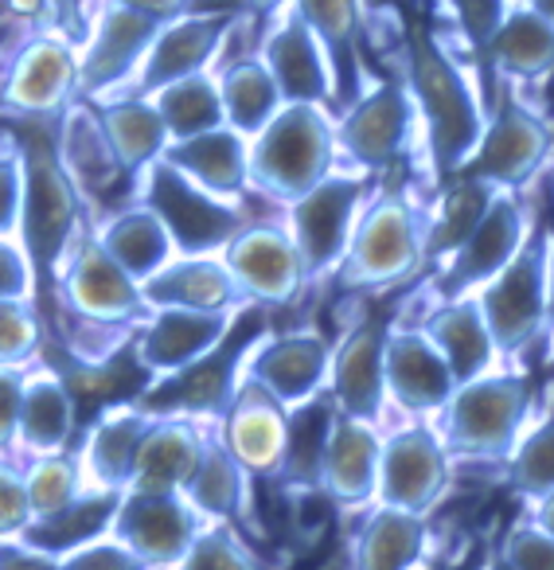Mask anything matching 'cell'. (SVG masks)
Wrapping results in <instances>:
<instances>
[{
	"label": "cell",
	"instance_id": "cell-1",
	"mask_svg": "<svg viewBox=\"0 0 554 570\" xmlns=\"http://www.w3.org/2000/svg\"><path fill=\"white\" fill-rule=\"evenodd\" d=\"M403 82L414 98L418 126L426 129L434 176L437 184H445L465 168L484 134L488 110L481 102V90L465 75V67L445 51L434 28L418 17L403 20Z\"/></svg>",
	"mask_w": 554,
	"mask_h": 570
},
{
	"label": "cell",
	"instance_id": "cell-2",
	"mask_svg": "<svg viewBox=\"0 0 554 570\" xmlns=\"http://www.w3.org/2000/svg\"><path fill=\"white\" fill-rule=\"evenodd\" d=\"M20 149H24V207H20L17 238L32 262L36 309L43 317V336L56 341V294L59 277L79 246L75 238H79L82 199L67 168L59 165L56 141L36 134L24 137Z\"/></svg>",
	"mask_w": 554,
	"mask_h": 570
},
{
	"label": "cell",
	"instance_id": "cell-3",
	"mask_svg": "<svg viewBox=\"0 0 554 570\" xmlns=\"http://www.w3.org/2000/svg\"><path fill=\"white\" fill-rule=\"evenodd\" d=\"M336 118L328 106L289 102L250 137V188L274 204H294L336 173Z\"/></svg>",
	"mask_w": 554,
	"mask_h": 570
},
{
	"label": "cell",
	"instance_id": "cell-4",
	"mask_svg": "<svg viewBox=\"0 0 554 570\" xmlns=\"http://www.w3.org/2000/svg\"><path fill=\"white\" fill-rule=\"evenodd\" d=\"M426 266V212L406 191H379L359 212L333 282L344 294H387Z\"/></svg>",
	"mask_w": 554,
	"mask_h": 570
},
{
	"label": "cell",
	"instance_id": "cell-5",
	"mask_svg": "<svg viewBox=\"0 0 554 570\" xmlns=\"http://www.w3.org/2000/svg\"><path fill=\"white\" fill-rule=\"evenodd\" d=\"M535 387L520 372H488L468 383H457L449 403L437 411V434H442L449 458L468 461H507L515 442L531 422Z\"/></svg>",
	"mask_w": 554,
	"mask_h": 570
},
{
	"label": "cell",
	"instance_id": "cell-6",
	"mask_svg": "<svg viewBox=\"0 0 554 570\" xmlns=\"http://www.w3.org/2000/svg\"><path fill=\"white\" fill-rule=\"evenodd\" d=\"M546 250L551 230L535 223L531 238L520 246L512 262L492 282L476 289V305L484 313L499 356H520L551 328V305H546Z\"/></svg>",
	"mask_w": 554,
	"mask_h": 570
},
{
	"label": "cell",
	"instance_id": "cell-7",
	"mask_svg": "<svg viewBox=\"0 0 554 570\" xmlns=\"http://www.w3.org/2000/svg\"><path fill=\"white\" fill-rule=\"evenodd\" d=\"M160 215V223L172 235L176 254H222V246L246 227V207L235 199H222L191 184L176 173L165 157L152 160L137 180V196Z\"/></svg>",
	"mask_w": 554,
	"mask_h": 570
},
{
	"label": "cell",
	"instance_id": "cell-8",
	"mask_svg": "<svg viewBox=\"0 0 554 570\" xmlns=\"http://www.w3.org/2000/svg\"><path fill=\"white\" fill-rule=\"evenodd\" d=\"M554 157V129L507 87L488 110L484 134L457 176L488 188H523Z\"/></svg>",
	"mask_w": 554,
	"mask_h": 570
},
{
	"label": "cell",
	"instance_id": "cell-9",
	"mask_svg": "<svg viewBox=\"0 0 554 570\" xmlns=\"http://www.w3.org/2000/svg\"><path fill=\"white\" fill-rule=\"evenodd\" d=\"M364 199H367V176L340 173L336 168L317 188H309L294 204H286V227L305 262L309 285L336 274V266H340L344 250L352 243L359 212H364Z\"/></svg>",
	"mask_w": 554,
	"mask_h": 570
},
{
	"label": "cell",
	"instance_id": "cell-10",
	"mask_svg": "<svg viewBox=\"0 0 554 570\" xmlns=\"http://www.w3.org/2000/svg\"><path fill=\"white\" fill-rule=\"evenodd\" d=\"M418 129L414 98L403 79L375 82L336 118V145L364 176H379L395 165Z\"/></svg>",
	"mask_w": 554,
	"mask_h": 570
},
{
	"label": "cell",
	"instance_id": "cell-11",
	"mask_svg": "<svg viewBox=\"0 0 554 570\" xmlns=\"http://www.w3.org/2000/svg\"><path fill=\"white\" fill-rule=\"evenodd\" d=\"M531 230H535V215H531L527 199H523V188H496V196L488 199L484 215L476 219L473 235L445 262L442 282H437L442 302L468 297L484 282H492L520 254V246L531 238Z\"/></svg>",
	"mask_w": 554,
	"mask_h": 570
},
{
	"label": "cell",
	"instance_id": "cell-12",
	"mask_svg": "<svg viewBox=\"0 0 554 570\" xmlns=\"http://www.w3.org/2000/svg\"><path fill=\"white\" fill-rule=\"evenodd\" d=\"M204 528L207 520L184 500V492L126 489L118 497L110 535L126 543L149 570H176Z\"/></svg>",
	"mask_w": 554,
	"mask_h": 570
},
{
	"label": "cell",
	"instance_id": "cell-13",
	"mask_svg": "<svg viewBox=\"0 0 554 570\" xmlns=\"http://www.w3.org/2000/svg\"><path fill=\"white\" fill-rule=\"evenodd\" d=\"M222 262L243 289L246 305H258V309L289 305L309 285L305 262L286 223L246 219V227L222 246Z\"/></svg>",
	"mask_w": 554,
	"mask_h": 570
},
{
	"label": "cell",
	"instance_id": "cell-14",
	"mask_svg": "<svg viewBox=\"0 0 554 570\" xmlns=\"http://www.w3.org/2000/svg\"><path fill=\"white\" fill-rule=\"evenodd\" d=\"M449 481H453V458L445 450L442 434L429 422H414V426H403L383 438L375 504L429 515L442 504Z\"/></svg>",
	"mask_w": 554,
	"mask_h": 570
},
{
	"label": "cell",
	"instance_id": "cell-15",
	"mask_svg": "<svg viewBox=\"0 0 554 570\" xmlns=\"http://www.w3.org/2000/svg\"><path fill=\"white\" fill-rule=\"evenodd\" d=\"M79 98V51L67 36L36 32L12 51L0 82V110L20 118H51Z\"/></svg>",
	"mask_w": 554,
	"mask_h": 570
},
{
	"label": "cell",
	"instance_id": "cell-16",
	"mask_svg": "<svg viewBox=\"0 0 554 570\" xmlns=\"http://www.w3.org/2000/svg\"><path fill=\"white\" fill-rule=\"evenodd\" d=\"M246 9H211V12H180V17L165 20L157 32V40L149 43L141 67L133 75V95L152 98L168 82H180L188 75L211 71L215 56L222 51V43L230 40L238 17Z\"/></svg>",
	"mask_w": 554,
	"mask_h": 570
},
{
	"label": "cell",
	"instance_id": "cell-17",
	"mask_svg": "<svg viewBox=\"0 0 554 570\" xmlns=\"http://www.w3.org/2000/svg\"><path fill=\"white\" fill-rule=\"evenodd\" d=\"M246 309H250V305H243V309H222V313L152 309L133 336L137 372L149 383H160V380H168V375L184 372V367H191L196 360H204L207 352L219 348Z\"/></svg>",
	"mask_w": 554,
	"mask_h": 570
},
{
	"label": "cell",
	"instance_id": "cell-18",
	"mask_svg": "<svg viewBox=\"0 0 554 570\" xmlns=\"http://www.w3.org/2000/svg\"><path fill=\"white\" fill-rule=\"evenodd\" d=\"M328 364H333V341L317 328L261 333L243 360V380L266 387L286 411H294L328 387Z\"/></svg>",
	"mask_w": 554,
	"mask_h": 570
},
{
	"label": "cell",
	"instance_id": "cell-19",
	"mask_svg": "<svg viewBox=\"0 0 554 570\" xmlns=\"http://www.w3.org/2000/svg\"><path fill=\"white\" fill-rule=\"evenodd\" d=\"M390 317H364L333 344V364H328V395L336 411L348 419L379 426L387 411V375H383V356H387Z\"/></svg>",
	"mask_w": 554,
	"mask_h": 570
},
{
	"label": "cell",
	"instance_id": "cell-20",
	"mask_svg": "<svg viewBox=\"0 0 554 570\" xmlns=\"http://www.w3.org/2000/svg\"><path fill=\"white\" fill-rule=\"evenodd\" d=\"M160 24L165 20L121 9V4H106L98 24L90 28L95 36L79 51V98L95 102L106 90L133 79L149 43L157 40Z\"/></svg>",
	"mask_w": 554,
	"mask_h": 570
},
{
	"label": "cell",
	"instance_id": "cell-21",
	"mask_svg": "<svg viewBox=\"0 0 554 570\" xmlns=\"http://www.w3.org/2000/svg\"><path fill=\"white\" fill-rule=\"evenodd\" d=\"M157 411L145 403H113L95 419L79 450L82 492H126Z\"/></svg>",
	"mask_w": 554,
	"mask_h": 570
},
{
	"label": "cell",
	"instance_id": "cell-22",
	"mask_svg": "<svg viewBox=\"0 0 554 570\" xmlns=\"http://www.w3.org/2000/svg\"><path fill=\"white\" fill-rule=\"evenodd\" d=\"M383 375H387V403H395L410 419H437V411L457 391L449 364L422 328L390 325Z\"/></svg>",
	"mask_w": 554,
	"mask_h": 570
},
{
	"label": "cell",
	"instance_id": "cell-23",
	"mask_svg": "<svg viewBox=\"0 0 554 570\" xmlns=\"http://www.w3.org/2000/svg\"><path fill=\"white\" fill-rule=\"evenodd\" d=\"M261 63L269 67L281 102H305V106H333L336 102V82L328 56L320 40L309 32L294 9L277 12L269 20V32L261 40Z\"/></svg>",
	"mask_w": 554,
	"mask_h": 570
},
{
	"label": "cell",
	"instance_id": "cell-24",
	"mask_svg": "<svg viewBox=\"0 0 554 570\" xmlns=\"http://www.w3.org/2000/svg\"><path fill=\"white\" fill-rule=\"evenodd\" d=\"M289 411L266 387L243 380L219 419V438L250 476H274L286 450Z\"/></svg>",
	"mask_w": 554,
	"mask_h": 570
},
{
	"label": "cell",
	"instance_id": "cell-25",
	"mask_svg": "<svg viewBox=\"0 0 554 570\" xmlns=\"http://www.w3.org/2000/svg\"><path fill=\"white\" fill-rule=\"evenodd\" d=\"M379 426L336 414V426L325 445V461H320V497H328L340 508H372L375 492H379Z\"/></svg>",
	"mask_w": 554,
	"mask_h": 570
},
{
	"label": "cell",
	"instance_id": "cell-26",
	"mask_svg": "<svg viewBox=\"0 0 554 570\" xmlns=\"http://www.w3.org/2000/svg\"><path fill=\"white\" fill-rule=\"evenodd\" d=\"M56 153L82 204H102V199L118 188V180H126L110 141H106L98 110L87 98H71V102L63 106V114H59Z\"/></svg>",
	"mask_w": 554,
	"mask_h": 570
},
{
	"label": "cell",
	"instance_id": "cell-27",
	"mask_svg": "<svg viewBox=\"0 0 554 570\" xmlns=\"http://www.w3.org/2000/svg\"><path fill=\"white\" fill-rule=\"evenodd\" d=\"M149 309H243L246 297L230 277L222 254H176L149 282H141Z\"/></svg>",
	"mask_w": 554,
	"mask_h": 570
},
{
	"label": "cell",
	"instance_id": "cell-28",
	"mask_svg": "<svg viewBox=\"0 0 554 570\" xmlns=\"http://www.w3.org/2000/svg\"><path fill=\"white\" fill-rule=\"evenodd\" d=\"M289 9L309 24L333 67L336 110L367 90L364 82V4L359 0H289Z\"/></svg>",
	"mask_w": 554,
	"mask_h": 570
},
{
	"label": "cell",
	"instance_id": "cell-29",
	"mask_svg": "<svg viewBox=\"0 0 554 570\" xmlns=\"http://www.w3.org/2000/svg\"><path fill=\"white\" fill-rule=\"evenodd\" d=\"M165 160L211 196L243 204V196L250 191V141L230 126L168 141Z\"/></svg>",
	"mask_w": 554,
	"mask_h": 570
},
{
	"label": "cell",
	"instance_id": "cell-30",
	"mask_svg": "<svg viewBox=\"0 0 554 570\" xmlns=\"http://www.w3.org/2000/svg\"><path fill=\"white\" fill-rule=\"evenodd\" d=\"M484 67L504 87H527V82L551 79L554 75V24L538 17L531 4L515 0L504 17L499 32L492 36L484 51Z\"/></svg>",
	"mask_w": 554,
	"mask_h": 570
},
{
	"label": "cell",
	"instance_id": "cell-31",
	"mask_svg": "<svg viewBox=\"0 0 554 570\" xmlns=\"http://www.w3.org/2000/svg\"><path fill=\"white\" fill-rule=\"evenodd\" d=\"M75 395L67 380L51 367L24 372V395H20V426L17 450L28 458H56L67 453L75 438Z\"/></svg>",
	"mask_w": 554,
	"mask_h": 570
},
{
	"label": "cell",
	"instance_id": "cell-32",
	"mask_svg": "<svg viewBox=\"0 0 554 570\" xmlns=\"http://www.w3.org/2000/svg\"><path fill=\"white\" fill-rule=\"evenodd\" d=\"M207 430L191 414H157L149 438L137 458L133 481L129 489H149V492H180L188 476L196 473L199 458H204Z\"/></svg>",
	"mask_w": 554,
	"mask_h": 570
},
{
	"label": "cell",
	"instance_id": "cell-33",
	"mask_svg": "<svg viewBox=\"0 0 554 570\" xmlns=\"http://www.w3.org/2000/svg\"><path fill=\"white\" fill-rule=\"evenodd\" d=\"M422 333H426L429 341H434V348L445 356V364H449L457 383L496 372L499 348H496V341H492L488 325H484V313L473 294L449 297V302L437 305L426 317V325H422Z\"/></svg>",
	"mask_w": 554,
	"mask_h": 570
},
{
	"label": "cell",
	"instance_id": "cell-34",
	"mask_svg": "<svg viewBox=\"0 0 554 570\" xmlns=\"http://www.w3.org/2000/svg\"><path fill=\"white\" fill-rule=\"evenodd\" d=\"M426 515L372 504L352 539V570H414L418 562H426Z\"/></svg>",
	"mask_w": 554,
	"mask_h": 570
},
{
	"label": "cell",
	"instance_id": "cell-35",
	"mask_svg": "<svg viewBox=\"0 0 554 570\" xmlns=\"http://www.w3.org/2000/svg\"><path fill=\"white\" fill-rule=\"evenodd\" d=\"M95 110L106 129V141H110L113 157H118L121 173H126V180L137 184L145 168L165 157L168 141H172L160 110L152 106V98H137V95L95 102Z\"/></svg>",
	"mask_w": 554,
	"mask_h": 570
},
{
	"label": "cell",
	"instance_id": "cell-36",
	"mask_svg": "<svg viewBox=\"0 0 554 570\" xmlns=\"http://www.w3.org/2000/svg\"><path fill=\"white\" fill-rule=\"evenodd\" d=\"M95 238L102 243V250L126 269L133 282H149L160 266L176 258V246L168 227L160 223V215L149 204L133 199L121 212H113L102 227L95 230Z\"/></svg>",
	"mask_w": 554,
	"mask_h": 570
},
{
	"label": "cell",
	"instance_id": "cell-37",
	"mask_svg": "<svg viewBox=\"0 0 554 570\" xmlns=\"http://www.w3.org/2000/svg\"><path fill=\"white\" fill-rule=\"evenodd\" d=\"M250 481L254 476L238 465L235 453L222 445L219 434H207L204 458H199L196 473L184 484V500L204 515L207 523H238L246 520L250 508Z\"/></svg>",
	"mask_w": 554,
	"mask_h": 570
},
{
	"label": "cell",
	"instance_id": "cell-38",
	"mask_svg": "<svg viewBox=\"0 0 554 570\" xmlns=\"http://www.w3.org/2000/svg\"><path fill=\"white\" fill-rule=\"evenodd\" d=\"M336 403L328 391L313 395L309 403L289 411L286 426V450H281V465H277V481L294 492H320V461H325L328 434L336 426Z\"/></svg>",
	"mask_w": 554,
	"mask_h": 570
},
{
	"label": "cell",
	"instance_id": "cell-39",
	"mask_svg": "<svg viewBox=\"0 0 554 570\" xmlns=\"http://www.w3.org/2000/svg\"><path fill=\"white\" fill-rule=\"evenodd\" d=\"M215 79H219L222 121H227L230 129H238L246 141H250L254 134H261V129L274 121V114L286 106L274 75H269V67L261 63V56L235 59V63L222 67Z\"/></svg>",
	"mask_w": 554,
	"mask_h": 570
},
{
	"label": "cell",
	"instance_id": "cell-40",
	"mask_svg": "<svg viewBox=\"0 0 554 570\" xmlns=\"http://www.w3.org/2000/svg\"><path fill=\"white\" fill-rule=\"evenodd\" d=\"M492 196H496V188H488V184L449 176L442 184L437 204L426 212V262H442L445 266L457 254V246L473 235L476 219L484 215Z\"/></svg>",
	"mask_w": 554,
	"mask_h": 570
},
{
	"label": "cell",
	"instance_id": "cell-41",
	"mask_svg": "<svg viewBox=\"0 0 554 570\" xmlns=\"http://www.w3.org/2000/svg\"><path fill=\"white\" fill-rule=\"evenodd\" d=\"M118 497L121 492H82V497H75L67 508H59L56 515L32 520L20 539L59 559V554L75 551V547L90 543V539L110 531L113 512H118Z\"/></svg>",
	"mask_w": 554,
	"mask_h": 570
},
{
	"label": "cell",
	"instance_id": "cell-42",
	"mask_svg": "<svg viewBox=\"0 0 554 570\" xmlns=\"http://www.w3.org/2000/svg\"><path fill=\"white\" fill-rule=\"evenodd\" d=\"M152 106L160 110L168 126V137L180 141V137L207 134L215 126H227L222 121V98H219V79L215 71L188 75L180 82H168L152 95Z\"/></svg>",
	"mask_w": 554,
	"mask_h": 570
},
{
	"label": "cell",
	"instance_id": "cell-43",
	"mask_svg": "<svg viewBox=\"0 0 554 570\" xmlns=\"http://www.w3.org/2000/svg\"><path fill=\"white\" fill-rule=\"evenodd\" d=\"M507 484L527 500L554 489V411L523 430L512 458H507Z\"/></svg>",
	"mask_w": 554,
	"mask_h": 570
},
{
	"label": "cell",
	"instance_id": "cell-44",
	"mask_svg": "<svg viewBox=\"0 0 554 570\" xmlns=\"http://www.w3.org/2000/svg\"><path fill=\"white\" fill-rule=\"evenodd\" d=\"M28 476V504H32V520L56 515L75 497H82V476L79 461L71 453H56V458H36L24 469Z\"/></svg>",
	"mask_w": 554,
	"mask_h": 570
},
{
	"label": "cell",
	"instance_id": "cell-45",
	"mask_svg": "<svg viewBox=\"0 0 554 570\" xmlns=\"http://www.w3.org/2000/svg\"><path fill=\"white\" fill-rule=\"evenodd\" d=\"M43 341V317L32 297L0 302V367H28Z\"/></svg>",
	"mask_w": 554,
	"mask_h": 570
},
{
	"label": "cell",
	"instance_id": "cell-46",
	"mask_svg": "<svg viewBox=\"0 0 554 570\" xmlns=\"http://www.w3.org/2000/svg\"><path fill=\"white\" fill-rule=\"evenodd\" d=\"M176 570H258V562L227 523H207Z\"/></svg>",
	"mask_w": 554,
	"mask_h": 570
},
{
	"label": "cell",
	"instance_id": "cell-47",
	"mask_svg": "<svg viewBox=\"0 0 554 570\" xmlns=\"http://www.w3.org/2000/svg\"><path fill=\"white\" fill-rule=\"evenodd\" d=\"M512 4L515 0H445V9H449L453 24L476 56V63H484V51H488L492 36L499 32L504 17L512 12Z\"/></svg>",
	"mask_w": 554,
	"mask_h": 570
},
{
	"label": "cell",
	"instance_id": "cell-48",
	"mask_svg": "<svg viewBox=\"0 0 554 570\" xmlns=\"http://www.w3.org/2000/svg\"><path fill=\"white\" fill-rule=\"evenodd\" d=\"M496 551L504 554L515 570H554V535L538 528L527 512L507 523Z\"/></svg>",
	"mask_w": 554,
	"mask_h": 570
},
{
	"label": "cell",
	"instance_id": "cell-49",
	"mask_svg": "<svg viewBox=\"0 0 554 570\" xmlns=\"http://www.w3.org/2000/svg\"><path fill=\"white\" fill-rule=\"evenodd\" d=\"M28 523H32L28 476L17 461L0 458V539H20Z\"/></svg>",
	"mask_w": 554,
	"mask_h": 570
},
{
	"label": "cell",
	"instance_id": "cell-50",
	"mask_svg": "<svg viewBox=\"0 0 554 570\" xmlns=\"http://www.w3.org/2000/svg\"><path fill=\"white\" fill-rule=\"evenodd\" d=\"M59 570H149V567H145L126 543H118V539L106 531V535L59 554Z\"/></svg>",
	"mask_w": 554,
	"mask_h": 570
},
{
	"label": "cell",
	"instance_id": "cell-51",
	"mask_svg": "<svg viewBox=\"0 0 554 570\" xmlns=\"http://www.w3.org/2000/svg\"><path fill=\"white\" fill-rule=\"evenodd\" d=\"M24 207V149L20 141L0 153V238H17Z\"/></svg>",
	"mask_w": 554,
	"mask_h": 570
},
{
	"label": "cell",
	"instance_id": "cell-52",
	"mask_svg": "<svg viewBox=\"0 0 554 570\" xmlns=\"http://www.w3.org/2000/svg\"><path fill=\"white\" fill-rule=\"evenodd\" d=\"M20 297L36 302L32 262H28L20 238H0V302H20Z\"/></svg>",
	"mask_w": 554,
	"mask_h": 570
},
{
	"label": "cell",
	"instance_id": "cell-53",
	"mask_svg": "<svg viewBox=\"0 0 554 570\" xmlns=\"http://www.w3.org/2000/svg\"><path fill=\"white\" fill-rule=\"evenodd\" d=\"M20 395H24V367H0V458L17 450Z\"/></svg>",
	"mask_w": 554,
	"mask_h": 570
},
{
	"label": "cell",
	"instance_id": "cell-54",
	"mask_svg": "<svg viewBox=\"0 0 554 570\" xmlns=\"http://www.w3.org/2000/svg\"><path fill=\"white\" fill-rule=\"evenodd\" d=\"M0 570H59V559L24 539H0Z\"/></svg>",
	"mask_w": 554,
	"mask_h": 570
},
{
	"label": "cell",
	"instance_id": "cell-55",
	"mask_svg": "<svg viewBox=\"0 0 554 570\" xmlns=\"http://www.w3.org/2000/svg\"><path fill=\"white\" fill-rule=\"evenodd\" d=\"M106 4H121V9L145 12V17H157V20H172L191 9V0H106Z\"/></svg>",
	"mask_w": 554,
	"mask_h": 570
},
{
	"label": "cell",
	"instance_id": "cell-56",
	"mask_svg": "<svg viewBox=\"0 0 554 570\" xmlns=\"http://www.w3.org/2000/svg\"><path fill=\"white\" fill-rule=\"evenodd\" d=\"M527 515L538 523V528L551 531V535H554V489H551V492H543V497H531Z\"/></svg>",
	"mask_w": 554,
	"mask_h": 570
},
{
	"label": "cell",
	"instance_id": "cell-57",
	"mask_svg": "<svg viewBox=\"0 0 554 570\" xmlns=\"http://www.w3.org/2000/svg\"><path fill=\"white\" fill-rule=\"evenodd\" d=\"M250 17H258V20H274L277 12H286L289 9V0H238Z\"/></svg>",
	"mask_w": 554,
	"mask_h": 570
},
{
	"label": "cell",
	"instance_id": "cell-58",
	"mask_svg": "<svg viewBox=\"0 0 554 570\" xmlns=\"http://www.w3.org/2000/svg\"><path fill=\"white\" fill-rule=\"evenodd\" d=\"M546 305H551V325H554V227H551V250H546Z\"/></svg>",
	"mask_w": 554,
	"mask_h": 570
},
{
	"label": "cell",
	"instance_id": "cell-59",
	"mask_svg": "<svg viewBox=\"0 0 554 570\" xmlns=\"http://www.w3.org/2000/svg\"><path fill=\"white\" fill-rule=\"evenodd\" d=\"M481 570H515V567H512V562L504 559V554L496 551V547H492L488 554H481Z\"/></svg>",
	"mask_w": 554,
	"mask_h": 570
},
{
	"label": "cell",
	"instance_id": "cell-60",
	"mask_svg": "<svg viewBox=\"0 0 554 570\" xmlns=\"http://www.w3.org/2000/svg\"><path fill=\"white\" fill-rule=\"evenodd\" d=\"M523 4H531V9H535L538 17H546L554 24V0H523Z\"/></svg>",
	"mask_w": 554,
	"mask_h": 570
},
{
	"label": "cell",
	"instance_id": "cell-61",
	"mask_svg": "<svg viewBox=\"0 0 554 570\" xmlns=\"http://www.w3.org/2000/svg\"><path fill=\"white\" fill-rule=\"evenodd\" d=\"M414 570H437V567H434V562H418Z\"/></svg>",
	"mask_w": 554,
	"mask_h": 570
},
{
	"label": "cell",
	"instance_id": "cell-62",
	"mask_svg": "<svg viewBox=\"0 0 554 570\" xmlns=\"http://www.w3.org/2000/svg\"><path fill=\"white\" fill-rule=\"evenodd\" d=\"M546 333H551V360H554V325H551V328H546Z\"/></svg>",
	"mask_w": 554,
	"mask_h": 570
}]
</instances>
